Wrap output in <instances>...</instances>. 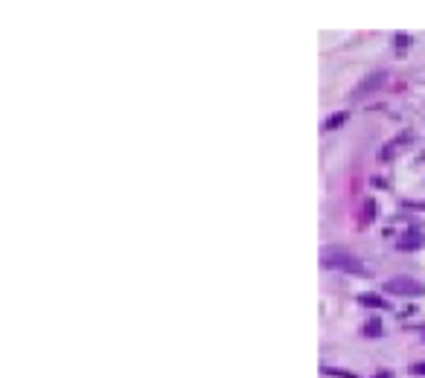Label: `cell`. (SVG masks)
<instances>
[{
  "mask_svg": "<svg viewBox=\"0 0 425 378\" xmlns=\"http://www.w3.org/2000/svg\"><path fill=\"white\" fill-rule=\"evenodd\" d=\"M344 120H347V114H335L332 120H326V122H323V128H335V125H341Z\"/></svg>",
  "mask_w": 425,
  "mask_h": 378,
  "instance_id": "2",
  "label": "cell"
},
{
  "mask_svg": "<svg viewBox=\"0 0 425 378\" xmlns=\"http://www.w3.org/2000/svg\"><path fill=\"white\" fill-rule=\"evenodd\" d=\"M388 291H396V294H423V282H414V279H405V276H399V279H391L388 285H385Z\"/></svg>",
  "mask_w": 425,
  "mask_h": 378,
  "instance_id": "1",
  "label": "cell"
}]
</instances>
